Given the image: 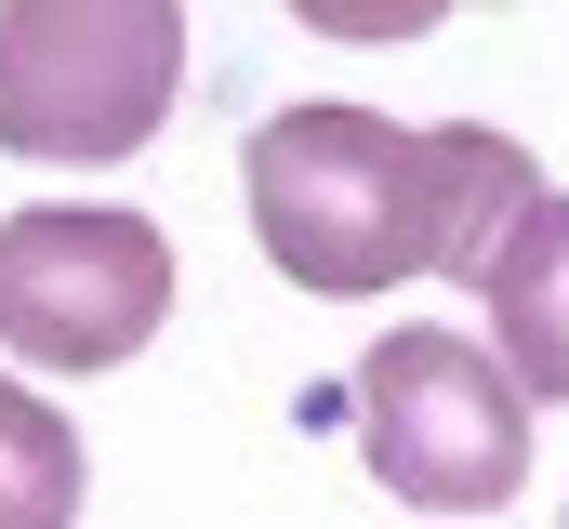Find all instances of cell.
Listing matches in <instances>:
<instances>
[{
  "mask_svg": "<svg viewBox=\"0 0 569 529\" xmlns=\"http://www.w3.org/2000/svg\"><path fill=\"white\" fill-rule=\"evenodd\" d=\"M172 318V239L120 199H27L0 212V358L27 371H120Z\"/></svg>",
  "mask_w": 569,
  "mask_h": 529,
  "instance_id": "277c9868",
  "label": "cell"
},
{
  "mask_svg": "<svg viewBox=\"0 0 569 529\" xmlns=\"http://www.w3.org/2000/svg\"><path fill=\"white\" fill-rule=\"evenodd\" d=\"M186 93V0H0V146L133 159Z\"/></svg>",
  "mask_w": 569,
  "mask_h": 529,
  "instance_id": "7a4b0ae2",
  "label": "cell"
},
{
  "mask_svg": "<svg viewBox=\"0 0 569 529\" xmlns=\"http://www.w3.org/2000/svg\"><path fill=\"white\" fill-rule=\"evenodd\" d=\"M477 318H490V358L517 371V397H569V199L557 186H543V212L490 252Z\"/></svg>",
  "mask_w": 569,
  "mask_h": 529,
  "instance_id": "5b68a950",
  "label": "cell"
},
{
  "mask_svg": "<svg viewBox=\"0 0 569 529\" xmlns=\"http://www.w3.org/2000/svg\"><path fill=\"white\" fill-rule=\"evenodd\" d=\"M291 13H305L318 40H425L450 0H291Z\"/></svg>",
  "mask_w": 569,
  "mask_h": 529,
  "instance_id": "52a82bcc",
  "label": "cell"
},
{
  "mask_svg": "<svg viewBox=\"0 0 569 529\" xmlns=\"http://www.w3.org/2000/svg\"><path fill=\"white\" fill-rule=\"evenodd\" d=\"M239 199H252V239H266L279 278L358 305V291H398V278H490V252L543 212V172L490 120L398 132L371 107L305 93L239 146Z\"/></svg>",
  "mask_w": 569,
  "mask_h": 529,
  "instance_id": "6da1fadb",
  "label": "cell"
},
{
  "mask_svg": "<svg viewBox=\"0 0 569 529\" xmlns=\"http://www.w3.org/2000/svg\"><path fill=\"white\" fill-rule=\"evenodd\" d=\"M0 529H80V423L0 371Z\"/></svg>",
  "mask_w": 569,
  "mask_h": 529,
  "instance_id": "8992f818",
  "label": "cell"
},
{
  "mask_svg": "<svg viewBox=\"0 0 569 529\" xmlns=\"http://www.w3.org/2000/svg\"><path fill=\"white\" fill-rule=\"evenodd\" d=\"M358 463L425 503V517H490L530 477V397L477 331H385L358 358Z\"/></svg>",
  "mask_w": 569,
  "mask_h": 529,
  "instance_id": "3957f363",
  "label": "cell"
}]
</instances>
